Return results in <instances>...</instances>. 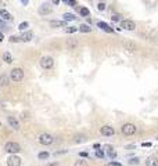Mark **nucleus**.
<instances>
[{
    "mask_svg": "<svg viewBox=\"0 0 158 166\" xmlns=\"http://www.w3.org/2000/svg\"><path fill=\"white\" fill-rule=\"evenodd\" d=\"M136 131H137L136 125H135V123H130V122H128V123H123V125H122V127H121V133L123 134V136H126V137L133 136Z\"/></svg>",
    "mask_w": 158,
    "mask_h": 166,
    "instance_id": "1",
    "label": "nucleus"
},
{
    "mask_svg": "<svg viewBox=\"0 0 158 166\" xmlns=\"http://www.w3.org/2000/svg\"><path fill=\"white\" fill-rule=\"evenodd\" d=\"M10 79L15 83L21 82V80L24 79V69H22V68H14V69H11V72H10Z\"/></svg>",
    "mask_w": 158,
    "mask_h": 166,
    "instance_id": "2",
    "label": "nucleus"
},
{
    "mask_svg": "<svg viewBox=\"0 0 158 166\" xmlns=\"http://www.w3.org/2000/svg\"><path fill=\"white\" fill-rule=\"evenodd\" d=\"M37 141H39L42 145H51V144L54 143V137H53L51 134H49V133H42V134H39Z\"/></svg>",
    "mask_w": 158,
    "mask_h": 166,
    "instance_id": "3",
    "label": "nucleus"
},
{
    "mask_svg": "<svg viewBox=\"0 0 158 166\" xmlns=\"http://www.w3.org/2000/svg\"><path fill=\"white\" fill-rule=\"evenodd\" d=\"M4 151L9 152V154H18L21 151V145L18 143H14V141H10V143H6L4 145Z\"/></svg>",
    "mask_w": 158,
    "mask_h": 166,
    "instance_id": "4",
    "label": "nucleus"
},
{
    "mask_svg": "<svg viewBox=\"0 0 158 166\" xmlns=\"http://www.w3.org/2000/svg\"><path fill=\"white\" fill-rule=\"evenodd\" d=\"M122 46H123V48H125L126 51H129V53H136V51H139V44L135 43L133 40H123V42H122Z\"/></svg>",
    "mask_w": 158,
    "mask_h": 166,
    "instance_id": "5",
    "label": "nucleus"
},
{
    "mask_svg": "<svg viewBox=\"0 0 158 166\" xmlns=\"http://www.w3.org/2000/svg\"><path fill=\"white\" fill-rule=\"evenodd\" d=\"M39 64H40V66H42L43 69H51L53 65H54V60H53L51 57L46 55V57H42V58H40Z\"/></svg>",
    "mask_w": 158,
    "mask_h": 166,
    "instance_id": "6",
    "label": "nucleus"
},
{
    "mask_svg": "<svg viewBox=\"0 0 158 166\" xmlns=\"http://www.w3.org/2000/svg\"><path fill=\"white\" fill-rule=\"evenodd\" d=\"M119 27H121V29H125V31H135L136 29V24L132 19H122Z\"/></svg>",
    "mask_w": 158,
    "mask_h": 166,
    "instance_id": "7",
    "label": "nucleus"
},
{
    "mask_svg": "<svg viewBox=\"0 0 158 166\" xmlns=\"http://www.w3.org/2000/svg\"><path fill=\"white\" fill-rule=\"evenodd\" d=\"M100 133H101L104 137H111V136L115 134V130H114V127L110 126V125H104V126L100 127Z\"/></svg>",
    "mask_w": 158,
    "mask_h": 166,
    "instance_id": "8",
    "label": "nucleus"
},
{
    "mask_svg": "<svg viewBox=\"0 0 158 166\" xmlns=\"http://www.w3.org/2000/svg\"><path fill=\"white\" fill-rule=\"evenodd\" d=\"M7 166H21V158L13 154L11 157L7 158Z\"/></svg>",
    "mask_w": 158,
    "mask_h": 166,
    "instance_id": "9",
    "label": "nucleus"
},
{
    "mask_svg": "<svg viewBox=\"0 0 158 166\" xmlns=\"http://www.w3.org/2000/svg\"><path fill=\"white\" fill-rule=\"evenodd\" d=\"M51 11H53V10H51V7H50L49 3H43V4L39 7V10H37V13H39L40 15H49Z\"/></svg>",
    "mask_w": 158,
    "mask_h": 166,
    "instance_id": "10",
    "label": "nucleus"
},
{
    "mask_svg": "<svg viewBox=\"0 0 158 166\" xmlns=\"http://www.w3.org/2000/svg\"><path fill=\"white\" fill-rule=\"evenodd\" d=\"M7 122H9V125H10V127L11 129H14V130H19V122L14 116H9L7 118Z\"/></svg>",
    "mask_w": 158,
    "mask_h": 166,
    "instance_id": "11",
    "label": "nucleus"
},
{
    "mask_svg": "<svg viewBox=\"0 0 158 166\" xmlns=\"http://www.w3.org/2000/svg\"><path fill=\"white\" fill-rule=\"evenodd\" d=\"M65 46H67L68 50H75V48L78 47V40H76V39H67Z\"/></svg>",
    "mask_w": 158,
    "mask_h": 166,
    "instance_id": "12",
    "label": "nucleus"
},
{
    "mask_svg": "<svg viewBox=\"0 0 158 166\" xmlns=\"http://www.w3.org/2000/svg\"><path fill=\"white\" fill-rule=\"evenodd\" d=\"M97 27H99V28H101V29H103V31H104V32H108V33H112V32H114V29H112V28L110 27L108 24H105V22H103V21H100V22H97Z\"/></svg>",
    "mask_w": 158,
    "mask_h": 166,
    "instance_id": "13",
    "label": "nucleus"
},
{
    "mask_svg": "<svg viewBox=\"0 0 158 166\" xmlns=\"http://www.w3.org/2000/svg\"><path fill=\"white\" fill-rule=\"evenodd\" d=\"M146 166H158V157H155V155L149 157L146 161Z\"/></svg>",
    "mask_w": 158,
    "mask_h": 166,
    "instance_id": "14",
    "label": "nucleus"
},
{
    "mask_svg": "<svg viewBox=\"0 0 158 166\" xmlns=\"http://www.w3.org/2000/svg\"><path fill=\"white\" fill-rule=\"evenodd\" d=\"M9 83H10V78L6 74L0 75V87H6V86H9Z\"/></svg>",
    "mask_w": 158,
    "mask_h": 166,
    "instance_id": "15",
    "label": "nucleus"
},
{
    "mask_svg": "<svg viewBox=\"0 0 158 166\" xmlns=\"http://www.w3.org/2000/svg\"><path fill=\"white\" fill-rule=\"evenodd\" d=\"M67 21H50V27L51 28H65Z\"/></svg>",
    "mask_w": 158,
    "mask_h": 166,
    "instance_id": "16",
    "label": "nucleus"
},
{
    "mask_svg": "<svg viewBox=\"0 0 158 166\" xmlns=\"http://www.w3.org/2000/svg\"><path fill=\"white\" fill-rule=\"evenodd\" d=\"M0 17L3 19H6V21H11L13 19V15L10 14L7 10H0Z\"/></svg>",
    "mask_w": 158,
    "mask_h": 166,
    "instance_id": "17",
    "label": "nucleus"
},
{
    "mask_svg": "<svg viewBox=\"0 0 158 166\" xmlns=\"http://www.w3.org/2000/svg\"><path fill=\"white\" fill-rule=\"evenodd\" d=\"M32 37H33V33H32L31 31H28L27 33H24V35L21 36V42H31Z\"/></svg>",
    "mask_w": 158,
    "mask_h": 166,
    "instance_id": "18",
    "label": "nucleus"
},
{
    "mask_svg": "<svg viewBox=\"0 0 158 166\" xmlns=\"http://www.w3.org/2000/svg\"><path fill=\"white\" fill-rule=\"evenodd\" d=\"M85 141H87V137L83 136V134H78V136H75L74 137V143H76V144H79V143H85Z\"/></svg>",
    "mask_w": 158,
    "mask_h": 166,
    "instance_id": "19",
    "label": "nucleus"
},
{
    "mask_svg": "<svg viewBox=\"0 0 158 166\" xmlns=\"http://www.w3.org/2000/svg\"><path fill=\"white\" fill-rule=\"evenodd\" d=\"M3 61H4L6 64H11V62H13V55L10 54L9 51H6V53L3 54Z\"/></svg>",
    "mask_w": 158,
    "mask_h": 166,
    "instance_id": "20",
    "label": "nucleus"
},
{
    "mask_svg": "<svg viewBox=\"0 0 158 166\" xmlns=\"http://www.w3.org/2000/svg\"><path fill=\"white\" fill-rule=\"evenodd\" d=\"M78 31H81L82 33H89V32H92V28L89 25H86V24H82L81 27L78 28Z\"/></svg>",
    "mask_w": 158,
    "mask_h": 166,
    "instance_id": "21",
    "label": "nucleus"
},
{
    "mask_svg": "<svg viewBox=\"0 0 158 166\" xmlns=\"http://www.w3.org/2000/svg\"><path fill=\"white\" fill-rule=\"evenodd\" d=\"M64 21H75L76 19V17H75V14H72V13H64Z\"/></svg>",
    "mask_w": 158,
    "mask_h": 166,
    "instance_id": "22",
    "label": "nucleus"
},
{
    "mask_svg": "<svg viewBox=\"0 0 158 166\" xmlns=\"http://www.w3.org/2000/svg\"><path fill=\"white\" fill-rule=\"evenodd\" d=\"M79 13H81L82 17H89L90 15V11H89V9H86V7H82V9L79 10Z\"/></svg>",
    "mask_w": 158,
    "mask_h": 166,
    "instance_id": "23",
    "label": "nucleus"
},
{
    "mask_svg": "<svg viewBox=\"0 0 158 166\" xmlns=\"http://www.w3.org/2000/svg\"><path fill=\"white\" fill-rule=\"evenodd\" d=\"M74 166H87V162L85 159H78V161H75Z\"/></svg>",
    "mask_w": 158,
    "mask_h": 166,
    "instance_id": "24",
    "label": "nucleus"
},
{
    "mask_svg": "<svg viewBox=\"0 0 158 166\" xmlns=\"http://www.w3.org/2000/svg\"><path fill=\"white\" fill-rule=\"evenodd\" d=\"M67 33H75L76 31H78V28H75V27H65V29H64Z\"/></svg>",
    "mask_w": 158,
    "mask_h": 166,
    "instance_id": "25",
    "label": "nucleus"
},
{
    "mask_svg": "<svg viewBox=\"0 0 158 166\" xmlns=\"http://www.w3.org/2000/svg\"><path fill=\"white\" fill-rule=\"evenodd\" d=\"M39 159H47V158L50 157V154L47 152V151H43V152H39Z\"/></svg>",
    "mask_w": 158,
    "mask_h": 166,
    "instance_id": "26",
    "label": "nucleus"
},
{
    "mask_svg": "<svg viewBox=\"0 0 158 166\" xmlns=\"http://www.w3.org/2000/svg\"><path fill=\"white\" fill-rule=\"evenodd\" d=\"M128 162H129V165H133V166H136V165H139V163H140L139 158H130Z\"/></svg>",
    "mask_w": 158,
    "mask_h": 166,
    "instance_id": "27",
    "label": "nucleus"
},
{
    "mask_svg": "<svg viewBox=\"0 0 158 166\" xmlns=\"http://www.w3.org/2000/svg\"><path fill=\"white\" fill-rule=\"evenodd\" d=\"M28 27H29V24L27 22V21H24V22H21V24L18 25V29H19V31H25Z\"/></svg>",
    "mask_w": 158,
    "mask_h": 166,
    "instance_id": "28",
    "label": "nucleus"
},
{
    "mask_svg": "<svg viewBox=\"0 0 158 166\" xmlns=\"http://www.w3.org/2000/svg\"><path fill=\"white\" fill-rule=\"evenodd\" d=\"M111 19L114 21V22H119V21L122 19V15L121 14H114V15L111 17Z\"/></svg>",
    "mask_w": 158,
    "mask_h": 166,
    "instance_id": "29",
    "label": "nucleus"
},
{
    "mask_svg": "<svg viewBox=\"0 0 158 166\" xmlns=\"http://www.w3.org/2000/svg\"><path fill=\"white\" fill-rule=\"evenodd\" d=\"M9 40H10V43H18V42H21V37H18V36H11Z\"/></svg>",
    "mask_w": 158,
    "mask_h": 166,
    "instance_id": "30",
    "label": "nucleus"
},
{
    "mask_svg": "<svg viewBox=\"0 0 158 166\" xmlns=\"http://www.w3.org/2000/svg\"><path fill=\"white\" fill-rule=\"evenodd\" d=\"M104 166H122L121 162H115V161H112V162H108L107 165H104Z\"/></svg>",
    "mask_w": 158,
    "mask_h": 166,
    "instance_id": "31",
    "label": "nucleus"
},
{
    "mask_svg": "<svg viewBox=\"0 0 158 166\" xmlns=\"http://www.w3.org/2000/svg\"><path fill=\"white\" fill-rule=\"evenodd\" d=\"M97 9L100 10V11H104V10H105V4H104V3H99V4H97Z\"/></svg>",
    "mask_w": 158,
    "mask_h": 166,
    "instance_id": "32",
    "label": "nucleus"
},
{
    "mask_svg": "<svg viewBox=\"0 0 158 166\" xmlns=\"http://www.w3.org/2000/svg\"><path fill=\"white\" fill-rule=\"evenodd\" d=\"M96 157L103 158V157H104V152H103V151H100V149H96Z\"/></svg>",
    "mask_w": 158,
    "mask_h": 166,
    "instance_id": "33",
    "label": "nucleus"
},
{
    "mask_svg": "<svg viewBox=\"0 0 158 166\" xmlns=\"http://www.w3.org/2000/svg\"><path fill=\"white\" fill-rule=\"evenodd\" d=\"M67 3H68V6H71V7H75V6H76V0H68Z\"/></svg>",
    "mask_w": 158,
    "mask_h": 166,
    "instance_id": "34",
    "label": "nucleus"
},
{
    "mask_svg": "<svg viewBox=\"0 0 158 166\" xmlns=\"http://www.w3.org/2000/svg\"><path fill=\"white\" fill-rule=\"evenodd\" d=\"M47 166H60V163L58 162H51V163H49Z\"/></svg>",
    "mask_w": 158,
    "mask_h": 166,
    "instance_id": "35",
    "label": "nucleus"
},
{
    "mask_svg": "<svg viewBox=\"0 0 158 166\" xmlns=\"http://www.w3.org/2000/svg\"><path fill=\"white\" fill-rule=\"evenodd\" d=\"M79 155L82 158H87V152H79Z\"/></svg>",
    "mask_w": 158,
    "mask_h": 166,
    "instance_id": "36",
    "label": "nucleus"
},
{
    "mask_svg": "<svg viewBox=\"0 0 158 166\" xmlns=\"http://www.w3.org/2000/svg\"><path fill=\"white\" fill-rule=\"evenodd\" d=\"M21 3H22V4H24V6H28L29 0H21Z\"/></svg>",
    "mask_w": 158,
    "mask_h": 166,
    "instance_id": "37",
    "label": "nucleus"
},
{
    "mask_svg": "<svg viewBox=\"0 0 158 166\" xmlns=\"http://www.w3.org/2000/svg\"><path fill=\"white\" fill-rule=\"evenodd\" d=\"M141 145H143V147H151V143H143Z\"/></svg>",
    "mask_w": 158,
    "mask_h": 166,
    "instance_id": "38",
    "label": "nucleus"
},
{
    "mask_svg": "<svg viewBox=\"0 0 158 166\" xmlns=\"http://www.w3.org/2000/svg\"><path fill=\"white\" fill-rule=\"evenodd\" d=\"M3 40H4V35L0 32V42H3Z\"/></svg>",
    "mask_w": 158,
    "mask_h": 166,
    "instance_id": "39",
    "label": "nucleus"
},
{
    "mask_svg": "<svg viewBox=\"0 0 158 166\" xmlns=\"http://www.w3.org/2000/svg\"><path fill=\"white\" fill-rule=\"evenodd\" d=\"M51 1H53V4H58L60 3V0H51Z\"/></svg>",
    "mask_w": 158,
    "mask_h": 166,
    "instance_id": "40",
    "label": "nucleus"
},
{
    "mask_svg": "<svg viewBox=\"0 0 158 166\" xmlns=\"http://www.w3.org/2000/svg\"><path fill=\"white\" fill-rule=\"evenodd\" d=\"M0 6H6V4H4V3H3V1L0 0Z\"/></svg>",
    "mask_w": 158,
    "mask_h": 166,
    "instance_id": "41",
    "label": "nucleus"
},
{
    "mask_svg": "<svg viewBox=\"0 0 158 166\" xmlns=\"http://www.w3.org/2000/svg\"><path fill=\"white\" fill-rule=\"evenodd\" d=\"M0 129H1V122H0Z\"/></svg>",
    "mask_w": 158,
    "mask_h": 166,
    "instance_id": "42",
    "label": "nucleus"
},
{
    "mask_svg": "<svg viewBox=\"0 0 158 166\" xmlns=\"http://www.w3.org/2000/svg\"><path fill=\"white\" fill-rule=\"evenodd\" d=\"M63 1H68V0H63Z\"/></svg>",
    "mask_w": 158,
    "mask_h": 166,
    "instance_id": "43",
    "label": "nucleus"
}]
</instances>
